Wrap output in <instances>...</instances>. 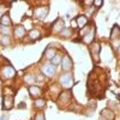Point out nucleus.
<instances>
[{"instance_id": "1", "label": "nucleus", "mask_w": 120, "mask_h": 120, "mask_svg": "<svg viewBox=\"0 0 120 120\" xmlns=\"http://www.w3.org/2000/svg\"><path fill=\"white\" fill-rule=\"evenodd\" d=\"M70 101H71V91H68V90H65V91L60 93L59 94V97H58V106L61 107V108H65Z\"/></svg>"}, {"instance_id": "2", "label": "nucleus", "mask_w": 120, "mask_h": 120, "mask_svg": "<svg viewBox=\"0 0 120 120\" xmlns=\"http://www.w3.org/2000/svg\"><path fill=\"white\" fill-rule=\"evenodd\" d=\"M15 76H16V70L8 64L3 66L1 70H0V77H1L3 79H11Z\"/></svg>"}, {"instance_id": "3", "label": "nucleus", "mask_w": 120, "mask_h": 120, "mask_svg": "<svg viewBox=\"0 0 120 120\" xmlns=\"http://www.w3.org/2000/svg\"><path fill=\"white\" fill-rule=\"evenodd\" d=\"M59 82H60V85L61 86H64L65 89H68L73 85V77L71 73H64L60 77Z\"/></svg>"}, {"instance_id": "4", "label": "nucleus", "mask_w": 120, "mask_h": 120, "mask_svg": "<svg viewBox=\"0 0 120 120\" xmlns=\"http://www.w3.org/2000/svg\"><path fill=\"white\" fill-rule=\"evenodd\" d=\"M100 49H101V47H100V43H97V42H94L91 45H89L90 54H91V58H93V60H94L95 63H97V60H98Z\"/></svg>"}, {"instance_id": "5", "label": "nucleus", "mask_w": 120, "mask_h": 120, "mask_svg": "<svg viewBox=\"0 0 120 120\" xmlns=\"http://www.w3.org/2000/svg\"><path fill=\"white\" fill-rule=\"evenodd\" d=\"M94 38H95V28H94V25H91L90 30L82 37V41H83L85 45H91L93 41H94Z\"/></svg>"}, {"instance_id": "6", "label": "nucleus", "mask_w": 120, "mask_h": 120, "mask_svg": "<svg viewBox=\"0 0 120 120\" xmlns=\"http://www.w3.org/2000/svg\"><path fill=\"white\" fill-rule=\"evenodd\" d=\"M41 71L47 77H53L55 75V66L52 65V64H45L41 67Z\"/></svg>"}, {"instance_id": "7", "label": "nucleus", "mask_w": 120, "mask_h": 120, "mask_svg": "<svg viewBox=\"0 0 120 120\" xmlns=\"http://www.w3.org/2000/svg\"><path fill=\"white\" fill-rule=\"evenodd\" d=\"M64 26H65L64 21H63V19H60V18H58L56 21L53 23V25H52V30H53L54 33H56V34H60L65 29Z\"/></svg>"}, {"instance_id": "8", "label": "nucleus", "mask_w": 120, "mask_h": 120, "mask_svg": "<svg viewBox=\"0 0 120 120\" xmlns=\"http://www.w3.org/2000/svg\"><path fill=\"white\" fill-rule=\"evenodd\" d=\"M48 15V7L47 6H40L35 10V16L38 19H43L46 18V16Z\"/></svg>"}, {"instance_id": "9", "label": "nucleus", "mask_w": 120, "mask_h": 120, "mask_svg": "<svg viewBox=\"0 0 120 120\" xmlns=\"http://www.w3.org/2000/svg\"><path fill=\"white\" fill-rule=\"evenodd\" d=\"M61 68L64 71H70V70L72 68V60L70 59L68 55H65L61 59Z\"/></svg>"}, {"instance_id": "10", "label": "nucleus", "mask_w": 120, "mask_h": 120, "mask_svg": "<svg viewBox=\"0 0 120 120\" xmlns=\"http://www.w3.org/2000/svg\"><path fill=\"white\" fill-rule=\"evenodd\" d=\"M13 107V96H4L3 98V109L8 111Z\"/></svg>"}, {"instance_id": "11", "label": "nucleus", "mask_w": 120, "mask_h": 120, "mask_svg": "<svg viewBox=\"0 0 120 120\" xmlns=\"http://www.w3.org/2000/svg\"><path fill=\"white\" fill-rule=\"evenodd\" d=\"M41 93H42V90L40 86H37V85H30L29 86V94L31 97H38L41 95Z\"/></svg>"}, {"instance_id": "12", "label": "nucleus", "mask_w": 120, "mask_h": 120, "mask_svg": "<svg viewBox=\"0 0 120 120\" xmlns=\"http://www.w3.org/2000/svg\"><path fill=\"white\" fill-rule=\"evenodd\" d=\"M25 28L23 26V25H17L16 28H15V37L16 38H22V37H24V35H25Z\"/></svg>"}, {"instance_id": "13", "label": "nucleus", "mask_w": 120, "mask_h": 120, "mask_svg": "<svg viewBox=\"0 0 120 120\" xmlns=\"http://www.w3.org/2000/svg\"><path fill=\"white\" fill-rule=\"evenodd\" d=\"M76 22H77V25H78L79 29H83V28L86 25V23H88V17L81 15V16H78V17L76 18Z\"/></svg>"}, {"instance_id": "14", "label": "nucleus", "mask_w": 120, "mask_h": 120, "mask_svg": "<svg viewBox=\"0 0 120 120\" xmlns=\"http://www.w3.org/2000/svg\"><path fill=\"white\" fill-rule=\"evenodd\" d=\"M101 116L106 120H114V113L111 111V109H108V108H105L102 109V112H101Z\"/></svg>"}, {"instance_id": "15", "label": "nucleus", "mask_w": 120, "mask_h": 120, "mask_svg": "<svg viewBox=\"0 0 120 120\" xmlns=\"http://www.w3.org/2000/svg\"><path fill=\"white\" fill-rule=\"evenodd\" d=\"M0 24H1L3 26H5V28H10V26H11L12 22H11V18H10V16L7 13H5L3 16V18L0 19Z\"/></svg>"}, {"instance_id": "16", "label": "nucleus", "mask_w": 120, "mask_h": 120, "mask_svg": "<svg viewBox=\"0 0 120 120\" xmlns=\"http://www.w3.org/2000/svg\"><path fill=\"white\" fill-rule=\"evenodd\" d=\"M58 53H56V51H55V49L54 48H52V47H47V49H46V51H45V56L47 58V59H53L55 55H56Z\"/></svg>"}, {"instance_id": "17", "label": "nucleus", "mask_w": 120, "mask_h": 120, "mask_svg": "<svg viewBox=\"0 0 120 120\" xmlns=\"http://www.w3.org/2000/svg\"><path fill=\"white\" fill-rule=\"evenodd\" d=\"M40 37H41V33H40V30H37V29L30 30V33H29V38L30 40H37Z\"/></svg>"}, {"instance_id": "18", "label": "nucleus", "mask_w": 120, "mask_h": 120, "mask_svg": "<svg viewBox=\"0 0 120 120\" xmlns=\"http://www.w3.org/2000/svg\"><path fill=\"white\" fill-rule=\"evenodd\" d=\"M118 37H120V28L118 25H114L113 29H112V31H111V38L115 40Z\"/></svg>"}, {"instance_id": "19", "label": "nucleus", "mask_w": 120, "mask_h": 120, "mask_svg": "<svg viewBox=\"0 0 120 120\" xmlns=\"http://www.w3.org/2000/svg\"><path fill=\"white\" fill-rule=\"evenodd\" d=\"M34 105H35V107L37 109H41V108H45L46 107V101H45L43 98H36Z\"/></svg>"}, {"instance_id": "20", "label": "nucleus", "mask_w": 120, "mask_h": 120, "mask_svg": "<svg viewBox=\"0 0 120 120\" xmlns=\"http://www.w3.org/2000/svg\"><path fill=\"white\" fill-rule=\"evenodd\" d=\"M35 81H36V78H35V76H34V75L28 73V75H25V76H24V82H25L26 84H29V85H31Z\"/></svg>"}, {"instance_id": "21", "label": "nucleus", "mask_w": 120, "mask_h": 120, "mask_svg": "<svg viewBox=\"0 0 120 120\" xmlns=\"http://www.w3.org/2000/svg\"><path fill=\"white\" fill-rule=\"evenodd\" d=\"M61 55H60V54H56L52 60H51V64L52 65H54V66H56V65H60V64H61Z\"/></svg>"}, {"instance_id": "22", "label": "nucleus", "mask_w": 120, "mask_h": 120, "mask_svg": "<svg viewBox=\"0 0 120 120\" xmlns=\"http://www.w3.org/2000/svg\"><path fill=\"white\" fill-rule=\"evenodd\" d=\"M3 93H4V96H13L15 95V90L12 88H10V86H5L4 90H3Z\"/></svg>"}, {"instance_id": "23", "label": "nucleus", "mask_w": 120, "mask_h": 120, "mask_svg": "<svg viewBox=\"0 0 120 120\" xmlns=\"http://www.w3.org/2000/svg\"><path fill=\"white\" fill-rule=\"evenodd\" d=\"M72 35V30L71 29H68V28H65L61 33H60V36H63L64 38H67Z\"/></svg>"}, {"instance_id": "24", "label": "nucleus", "mask_w": 120, "mask_h": 120, "mask_svg": "<svg viewBox=\"0 0 120 120\" xmlns=\"http://www.w3.org/2000/svg\"><path fill=\"white\" fill-rule=\"evenodd\" d=\"M0 43H1L3 46H10V43H11V38H10L8 36H1V38H0Z\"/></svg>"}, {"instance_id": "25", "label": "nucleus", "mask_w": 120, "mask_h": 120, "mask_svg": "<svg viewBox=\"0 0 120 120\" xmlns=\"http://www.w3.org/2000/svg\"><path fill=\"white\" fill-rule=\"evenodd\" d=\"M93 4L95 5V7H101L103 1H102V0H95V1H93Z\"/></svg>"}, {"instance_id": "26", "label": "nucleus", "mask_w": 120, "mask_h": 120, "mask_svg": "<svg viewBox=\"0 0 120 120\" xmlns=\"http://www.w3.org/2000/svg\"><path fill=\"white\" fill-rule=\"evenodd\" d=\"M34 120H45V115L42 114V113H37L36 115H35V119Z\"/></svg>"}, {"instance_id": "27", "label": "nucleus", "mask_w": 120, "mask_h": 120, "mask_svg": "<svg viewBox=\"0 0 120 120\" xmlns=\"http://www.w3.org/2000/svg\"><path fill=\"white\" fill-rule=\"evenodd\" d=\"M1 33L4 34V36H8V33H10V28H5V26H3V29H1Z\"/></svg>"}, {"instance_id": "28", "label": "nucleus", "mask_w": 120, "mask_h": 120, "mask_svg": "<svg viewBox=\"0 0 120 120\" xmlns=\"http://www.w3.org/2000/svg\"><path fill=\"white\" fill-rule=\"evenodd\" d=\"M4 16V5H0V19Z\"/></svg>"}, {"instance_id": "29", "label": "nucleus", "mask_w": 120, "mask_h": 120, "mask_svg": "<svg viewBox=\"0 0 120 120\" xmlns=\"http://www.w3.org/2000/svg\"><path fill=\"white\" fill-rule=\"evenodd\" d=\"M71 25H72V29H76V28H78V25H77V22H76V19H73V21L71 22Z\"/></svg>"}, {"instance_id": "30", "label": "nucleus", "mask_w": 120, "mask_h": 120, "mask_svg": "<svg viewBox=\"0 0 120 120\" xmlns=\"http://www.w3.org/2000/svg\"><path fill=\"white\" fill-rule=\"evenodd\" d=\"M26 107V105H25V102H21V105L18 106V108H25Z\"/></svg>"}, {"instance_id": "31", "label": "nucleus", "mask_w": 120, "mask_h": 120, "mask_svg": "<svg viewBox=\"0 0 120 120\" xmlns=\"http://www.w3.org/2000/svg\"><path fill=\"white\" fill-rule=\"evenodd\" d=\"M83 4H84V5H91L93 1H83Z\"/></svg>"}, {"instance_id": "32", "label": "nucleus", "mask_w": 120, "mask_h": 120, "mask_svg": "<svg viewBox=\"0 0 120 120\" xmlns=\"http://www.w3.org/2000/svg\"><path fill=\"white\" fill-rule=\"evenodd\" d=\"M36 79H37V81H41V82H42V81H43V77H42V76H38Z\"/></svg>"}, {"instance_id": "33", "label": "nucleus", "mask_w": 120, "mask_h": 120, "mask_svg": "<svg viewBox=\"0 0 120 120\" xmlns=\"http://www.w3.org/2000/svg\"><path fill=\"white\" fill-rule=\"evenodd\" d=\"M0 120H7V116H6V115H1V118H0Z\"/></svg>"}, {"instance_id": "34", "label": "nucleus", "mask_w": 120, "mask_h": 120, "mask_svg": "<svg viewBox=\"0 0 120 120\" xmlns=\"http://www.w3.org/2000/svg\"><path fill=\"white\" fill-rule=\"evenodd\" d=\"M118 52L120 53V46H119V48H118Z\"/></svg>"}]
</instances>
